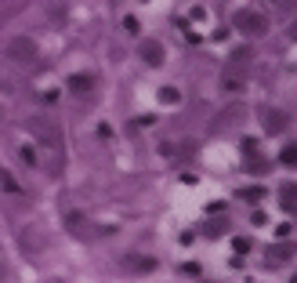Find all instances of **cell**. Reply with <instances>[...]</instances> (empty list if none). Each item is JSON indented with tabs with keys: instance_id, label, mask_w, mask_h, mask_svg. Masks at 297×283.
<instances>
[{
	"instance_id": "484cf974",
	"label": "cell",
	"mask_w": 297,
	"mask_h": 283,
	"mask_svg": "<svg viewBox=\"0 0 297 283\" xmlns=\"http://www.w3.org/2000/svg\"><path fill=\"white\" fill-rule=\"evenodd\" d=\"M185 44H203V36H199V33H192V29H189V33H185Z\"/></svg>"
},
{
	"instance_id": "cb8c5ba5",
	"label": "cell",
	"mask_w": 297,
	"mask_h": 283,
	"mask_svg": "<svg viewBox=\"0 0 297 283\" xmlns=\"http://www.w3.org/2000/svg\"><path fill=\"white\" fill-rule=\"evenodd\" d=\"M250 222H254V225H265V222H268V214H265V211H254V214H250Z\"/></svg>"
},
{
	"instance_id": "ffe728a7",
	"label": "cell",
	"mask_w": 297,
	"mask_h": 283,
	"mask_svg": "<svg viewBox=\"0 0 297 283\" xmlns=\"http://www.w3.org/2000/svg\"><path fill=\"white\" fill-rule=\"evenodd\" d=\"M178 272H185V276H192V279H196V276H199V272H203V269H199V265H196V262H185V265H181V269H178Z\"/></svg>"
},
{
	"instance_id": "44dd1931",
	"label": "cell",
	"mask_w": 297,
	"mask_h": 283,
	"mask_svg": "<svg viewBox=\"0 0 297 283\" xmlns=\"http://www.w3.org/2000/svg\"><path fill=\"white\" fill-rule=\"evenodd\" d=\"M123 29H127V33H138V18L127 15V18H123Z\"/></svg>"
},
{
	"instance_id": "d6986e66",
	"label": "cell",
	"mask_w": 297,
	"mask_h": 283,
	"mask_svg": "<svg viewBox=\"0 0 297 283\" xmlns=\"http://www.w3.org/2000/svg\"><path fill=\"white\" fill-rule=\"evenodd\" d=\"M131 265H134V269H142V272H152V269H156V262H152V258H131Z\"/></svg>"
},
{
	"instance_id": "e0dca14e",
	"label": "cell",
	"mask_w": 297,
	"mask_h": 283,
	"mask_svg": "<svg viewBox=\"0 0 297 283\" xmlns=\"http://www.w3.org/2000/svg\"><path fill=\"white\" fill-rule=\"evenodd\" d=\"M152 120H156V116H138V120H131L127 127H131V131H145V127H152Z\"/></svg>"
},
{
	"instance_id": "3957f363",
	"label": "cell",
	"mask_w": 297,
	"mask_h": 283,
	"mask_svg": "<svg viewBox=\"0 0 297 283\" xmlns=\"http://www.w3.org/2000/svg\"><path fill=\"white\" fill-rule=\"evenodd\" d=\"M65 225H69V232H76V236H83V240H95V236L112 232L109 225H105V229H102V225H91L87 214H80V211H69V214H65Z\"/></svg>"
},
{
	"instance_id": "30bf717a",
	"label": "cell",
	"mask_w": 297,
	"mask_h": 283,
	"mask_svg": "<svg viewBox=\"0 0 297 283\" xmlns=\"http://www.w3.org/2000/svg\"><path fill=\"white\" fill-rule=\"evenodd\" d=\"M293 258V244H272L268 247V262L276 265V262H290Z\"/></svg>"
},
{
	"instance_id": "7c38bea8",
	"label": "cell",
	"mask_w": 297,
	"mask_h": 283,
	"mask_svg": "<svg viewBox=\"0 0 297 283\" xmlns=\"http://www.w3.org/2000/svg\"><path fill=\"white\" fill-rule=\"evenodd\" d=\"M159 102L163 105H178L181 102V91L178 88H159Z\"/></svg>"
},
{
	"instance_id": "9c48e42d",
	"label": "cell",
	"mask_w": 297,
	"mask_h": 283,
	"mask_svg": "<svg viewBox=\"0 0 297 283\" xmlns=\"http://www.w3.org/2000/svg\"><path fill=\"white\" fill-rule=\"evenodd\" d=\"M279 207H283V214H293V207H297V189H293V182H286L279 189Z\"/></svg>"
},
{
	"instance_id": "7a4b0ae2",
	"label": "cell",
	"mask_w": 297,
	"mask_h": 283,
	"mask_svg": "<svg viewBox=\"0 0 297 283\" xmlns=\"http://www.w3.org/2000/svg\"><path fill=\"white\" fill-rule=\"evenodd\" d=\"M232 26H236L246 40H261V36H268V33H272V18H268V15H261V11H236Z\"/></svg>"
},
{
	"instance_id": "4fadbf2b",
	"label": "cell",
	"mask_w": 297,
	"mask_h": 283,
	"mask_svg": "<svg viewBox=\"0 0 297 283\" xmlns=\"http://www.w3.org/2000/svg\"><path fill=\"white\" fill-rule=\"evenodd\" d=\"M18 156H22V164H26V167H36V164H40L36 145H22V149H18Z\"/></svg>"
},
{
	"instance_id": "8992f818",
	"label": "cell",
	"mask_w": 297,
	"mask_h": 283,
	"mask_svg": "<svg viewBox=\"0 0 297 283\" xmlns=\"http://www.w3.org/2000/svg\"><path fill=\"white\" fill-rule=\"evenodd\" d=\"M138 55H142V62H145V66H152V69H159V66H163V58H167V51H163L159 40H142V44H138Z\"/></svg>"
},
{
	"instance_id": "8fae6325",
	"label": "cell",
	"mask_w": 297,
	"mask_h": 283,
	"mask_svg": "<svg viewBox=\"0 0 297 283\" xmlns=\"http://www.w3.org/2000/svg\"><path fill=\"white\" fill-rule=\"evenodd\" d=\"M229 229V218H210L207 225H203V236H221Z\"/></svg>"
},
{
	"instance_id": "7402d4cb",
	"label": "cell",
	"mask_w": 297,
	"mask_h": 283,
	"mask_svg": "<svg viewBox=\"0 0 297 283\" xmlns=\"http://www.w3.org/2000/svg\"><path fill=\"white\" fill-rule=\"evenodd\" d=\"M243 153H250V156L258 153V138H243Z\"/></svg>"
},
{
	"instance_id": "f1b7e54d",
	"label": "cell",
	"mask_w": 297,
	"mask_h": 283,
	"mask_svg": "<svg viewBox=\"0 0 297 283\" xmlns=\"http://www.w3.org/2000/svg\"><path fill=\"white\" fill-rule=\"evenodd\" d=\"M0 120H4V105H0Z\"/></svg>"
},
{
	"instance_id": "9a60e30c",
	"label": "cell",
	"mask_w": 297,
	"mask_h": 283,
	"mask_svg": "<svg viewBox=\"0 0 297 283\" xmlns=\"http://www.w3.org/2000/svg\"><path fill=\"white\" fill-rule=\"evenodd\" d=\"M279 164H286V167H293V164H297V145H293V142H290V145H283Z\"/></svg>"
},
{
	"instance_id": "ac0fdd59",
	"label": "cell",
	"mask_w": 297,
	"mask_h": 283,
	"mask_svg": "<svg viewBox=\"0 0 297 283\" xmlns=\"http://www.w3.org/2000/svg\"><path fill=\"white\" fill-rule=\"evenodd\" d=\"M232 251H236V254H250V240H246V236H236V240H232Z\"/></svg>"
},
{
	"instance_id": "52a82bcc",
	"label": "cell",
	"mask_w": 297,
	"mask_h": 283,
	"mask_svg": "<svg viewBox=\"0 0 297 283\" xmlns=\"http://www.w3.org/2000/svg\"><path fill=\"white\" fill-rule=\"evenodd\" d=\"M243 167H246V175H268V171H272V160H265V156L254 153V156L243 160Z\"/></svg>"
},
{
	"instance_id": "2e32d148",
	"label": "cell",
	"mask_w": 297,
	"mask_h": 283,
	"mask_svg": "<svg viewBox=\"0 0 297 283\" xmlns=\"http://www.w3.org/2000/svg\"><path fill=\"white\" fill-rule=\"evenodd\" d=\"M261 196H265V189H258V185H254V189H239V200H250V204H258Z\"/></svg>"
},
{
	"instance_id": "83f0119b",
	"label": "cell",
	"mask_w": 297,
	"mask_h": 283,
	"mask_svg": "<svg viewBox=\"0 0 297 283\" xmlns=\"http://www.w3.org/2000/svg\"><path fill=\"white\" fill-rule=\"evenodd\" d=\"M0 279H4V262H0Z\"/></svg>"
},
{
	"instance_id": "f546056e",
	"label": "cell",
	"mask_w": 297,
	"mask_h": 283,
	"mask_svg": "<svg viewBox=\"0 0 297 283\" xmlns=\"http://www.w3.org/2000/svg\"><path fill=\"white\" fill-rule=\"evenodd\" d=\"M48 283H62V279H48Z\"/></svg>"
},
{
	"instance_id": "5b68a950",
	"label": "cell",
	"mask_w": 297,
	"mask_h": 283,
	"mask_svg": "<svg viewBox=\"0 0 297 283\" xmlns=\"http://www.w3.org/2000/svg\"><path fill=\"white\" fill-rule=\"evenodd\" d=\"M261 124H265V131H268V135H283V131H286V124H290V116H286L283 109L265 105V109H261Z\"/></svg>"
},
{
	"instance_id": "4316f807",
	"label": "cell",
	"mask_w": 297,
	"mask_h": 283,
	"mask_svg": "<svg viewBox=\"0 0 297 283\" xmlns=\"http://www.w3.org/2000/svg\"><path fill=\"white\" fill-rule=\"evenodd\" d=\"M98 138H112V127L109 124H98Z\"/></svg>"
},
{
	"instance_id": "277c9868",
	"label": "cell",
	"mask_w": 297,
	"mask_h": 283,
	"mask_svg": "<svg viewBox=\"0 0 297 283\" xmlns=\"http://www.w3.org/2000/svg\"><path fill=\"white\" fill-rule=\"evenodd\" d=\"M36 55H40V48L33 36H15L8 44V58H15V62H33Z\"/></svg>"
},
{
	"instance_id": "5bb4252c",
	"label": "cell",
	"mask_w": 297,
	"mask_h": 283,
	"mask_svg": "<svg viewBox=\"0 0 297 283\" xmlns=\"http://www.w3.org/2000/svg\"><path fill=\"white\" fill-rule=\"evenodd\" d=\"M0 185H4V192H15V196L22 192V185H18V182L11 178V171H4V167H0Z\"/></svg>"
},
{
	"instance_id": "603a6c76",
	"label": "cell",
	"mask_w": 297,
	"mask_h": 283,
	"mask_svg": "<svg viewBox=\"0 0 297 283\" xmlns=\"http://www.w3.org/2000/svg\"><path fill=\"white\" fill-rule=\"evenodd\" d=\"M290 232H293V225H290V222H283V225L276 229V236H283V240H290Z\"/></svg>"
},
{
	"instance_id": "6da1fadb",
	"label": "cell",
	"mask_w": 297,
	"mask_h": 283,
	"mask_svg": "<svg viewBox=\"0 0 297 283\" xmlns=\"http://www.w3.org/2000/svg\"><path fill=\"white\" fill-rule=\"evenodd\" d=\"M26 127H29V135L36 138L40 153L48 156V167L58 171V167H62V138H58V127L51 124V120H44V116H33ZM40 153H36V156H40Z\"/></svg>"
},
{
	"instance_id": "d4e9b609",
	"label": "cell",
	"mask_w": 297,
	"mask_h": 283,
	"mask_svg": "<svg viewBox=\"0 0 297 283\" xmlns=\"http://www.w3.org/2000/svg\"><path fill=\"white\" fill-rule=\"evenodd\" d=\"M189 15H192V18H196V22H199V18H203V15H207V8H203V4H196V8H189Z\"/></svg>"
},
{
	"instance_id": "ba28073f",
	"label": "cell",
	"mask_w": 297,
	"mask_h": 283,
	"mask_svg": "<svg viewBox=\"0 0 297 283\" xmlns=\"http://www.w3.org/2000/svg\"><path fill=\"white\" fill-rule=\"evenodd\" d=\"M69 91H73V95H91V91H95V76H87V73L69 76Z\"/></svg>"
}]
</instances>
